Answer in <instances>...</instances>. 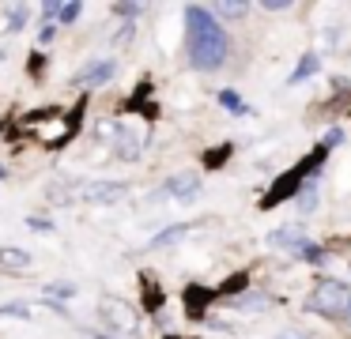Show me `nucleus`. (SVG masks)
Here are the masks:
<instances>
[{
    "mask_svg": "<svg viewBox=\"0 0 351 339\" xmlns=\"http://www.w3.org/2000/svg\"><path fill=\"white\" fill-rule=\"evenodd\" d=\"M27 72H31V75H42V72H46V53H31V60H27Z\"/></svg>",
    "mask_w": 351,
    "mask_h": 339,
    "instance_id": "23",
    "label": "nucleus"
},
{
    "mask_svg": "<svg viewBox=\"0 0 351 339\" xmlns=\"http://www.w3.org/2000/svg\"><path fill=\"white\" fill-rule=\"evenodd\" d=\"M0 313H4V316H27V309L23 305H4Z\"/></svg>",
    "mask_w": 351,
    "mask_h": 339,
    "instance_id": "29",
    "label": "nucleus"
},
{
    "mask_svg": "<svg viewBox=\"0 0 351 339\" xmlns=\"http://www.w3.org/2000/svg\"><path fill=\"white\" fill-rule=\"evenodd\" d=\"M49 294H64V298H72V294H76V286H49Z\"/></svg>",
    "mask_w": 351,
    "mask_h": 339,
    "instance_id": "30",
    "label": "nucleus"
},
{
    "mask_svg": "<svg viewBox=\"0 0 351 339\" xmlns=\"http://www.w3.org/2000/svg\"><path fill=\"white\" fill-rule=\"evenodd\" d=\"M182 298H185V316H189V321H204L208 305L215 301V290L212 286H200V283H189Z\"/></svg>",
    "mask_w": 351,
    "mask_h": 339,
    "instance_id": "5",
    "label": "nucleus"
},
{
    "mask_svg": "<svg viewBox=\"0 0 351 339\" xmlns=\"http://www.w3.org/2000/svg\"><path fill=\"white\" fill-rule=\"evenodd\" d=\"M317 68H321V57H317V53H306V57H302V64H298L295 72H291V83H302L306 75H313Z\"/></svg>",
    "mask_w": 351,
    "mask_h": 339,
    "instance_id": "18",
    "label": "nucleus"
},
{
    "mask_svg": "<svg viewBox=\"0 0 351 339\" xmlns=\"http://www.w3.org/2000/svg\"><path fill=\"white\" fill-rule=\"evenodd\" d=\"M114 72H117L114 60H99V64L91 60V64H87L84 72H80L76 79H72V83H76V87H102V83L114 79Z\"/></svg>",
    "mask_w": 351,
    "mask_h": 339,
    "instance_id": "8",
    "label": "nucleus"
},
{
    "mask_svg": "<svg viewBox=\"0 0 351 339\" xmlns=\"http://www.w3.org/2000/svg\"><path fill=\"white\" fill-rule=\"evenodd\" d=\"M99 316H102V324H106L110 331H136V309L132 305H125L121 298H102L99 301Z\"/></svg>",
    "mask_w": 351,
    "mask_h": 339,
    "instance_id": "4",
    "label": "nucleus"
},
{
    "mask_svg": "<svg viewBox=\"0 0 351 339\" xmlns=\"http://www.w3.org/2000/svg\"><path fill=\"white\" fill-rule=\"evenodd\" d=\"M219 105H227V110L238 113V117H245V113H250V105H245L242 98L234 95V90H219Z\"/></svg>",
    "mask_w": 351,
    "mask_h": 339,
    "instance_id": "21",
    "label": "nucleus"
},
{
    "mask_svg": "<svg viewBox=\"0 0 351 339\" xmlns=\"http://www.w3.org/2000/svg\"><path fill=\"white\" fill-rule=\"evenodd\" d=\"M57 15H61V0H49V4H42V19L53 23Z\"/></svg>",
    "mask_w": 351,
    "mask_h": 339,
    "instance_id": "24",
    "label": "nucleus"
},
{
    "mask_svg": "<svg viewBox=\"0 0 351 339\" xmlns=\"http://www.w3.org/2000/svg\"><path fill=\"white\" fill-rule=\"evenodd\" d=\"M57 27H61V23H46V27H42V42H53V38H57Z\"/></svg>",
    "mask_w": 351,
    "mask_h": 339,
    "instance_id": "28",
    "label": "nucleus"
},
{
    "mask_svg": "<svg viewBox=\"0 0 351 339\" xmlns=\"http://www.w3.org/2000/svg\"><path fill=\"white\" fill-rule=\"evenodd\" d=\"M268 305H272V301H268L265 294H238L234 298V309H250V313L253 309H268Z\"/></svg>",
    "mask_w": 351,
    "mask_h": 339,
    "instance_id": "20",
    "label": "nucleus"
},
{
    "mask_svg": "<svg viewBox=\"0 0 351 339\" xmlns=\"http://www.w3.org/2000/svg\"><path fill=\"white\" fill-rule=\"evenodd\" d=\"M114 12L117 15H129V19H132V15H140V4H114Z\"/></svg>",
    "mask_w": 351,
    "mask_h": 339,
    "instance_id": "27",
    "label": "nucleus"
},
{
    "mask_svg": "<svg viewBox=\"0 0 351 339\" xmlns=\"http://www.w3.org/2000/svg\"><path fill=\"white\" fill-rule=\"evenodd\" d=\"M27 15H31V8H27V4H12V8H8V15H4V27H8L12 34H16V30H23V27H27Z\"/></svg>",
    "mask_w": 351,
    "mask_h": 339,
    "instance_id": "17",
    "label": "nucleus"
},
{
    "mask_svg": "<svg viewBox=\"0 0 351 339\" xmlns=\"http://www.w3.org/2000/svg\"><path fill=\"white\" fill-rule=\"evenodd\" d=\"M193 230V223H178V226H167L162 234H155V241H152V249H167V245H174V241H182L185 234Z\"/></svg>",
    "mask_w": 351,
    "mask_h": 339,
    "instance_id": "14",
    "label": "nucleus"
},
{
    "mask_svg": "<svg viewBox=\"0 0 351 339\" xmlns=\"http://www.w3.org/2000/svg\"><path fill=\"white\" fill-rule=\"evenodd\" d=\"M95 339H110V336H95Z\"/></svg>",
    "mask_w": 351,
    "mask_h": 339,
    "instance_id": "33",
    "label": "nucleus"
},
{
    "mask_svg": "<svg viewBox=\"0 0 351 339\" xmlns=\"http://www.w3.org/2000/svg\"><path fill=\"white\" fill-rule=\"evenodd\" d=\"M125 192H129L125 181H91V185H84V196L91 203H117Z\"/></svg>",
    "mask_w": 351,
    "mask_h": 339,
    "instance_id": "7",
    "label": "nucleus"
},
{
    "mask_svg": "<svg viewBox=\"0 0 351 339\" xmlns=\"http://www.w3.org/2000/svg\"><path fill=\"white\" fill-rule=\"evenodd\" d=\"M4 177H8V170H4V166H0V181H4Z\"/></svg>",
    "mask_w": 351,
    "mask_h": 339,
    "instance_id": "31",
    "label": "nucleus"
},
{
    "mask_svg": "<svg viewBox=\"0 0 351 339\" xmlns=\"http://www.w3.org/2000/svg\"><path fill=\"white\" fill-rule=\"evenodd\" d=\"M185 49H189V64L197 72H215V68L227 64L230 38L204 4L185 8Z\"/></svg>",
    "mask_w": 351,
    "mask_h": 339,
    "instance_id": "1",
    "label": "nucleus"
},
{
    "mask_svg": "<svg viewBox=\"0 0 351 339\" xmlns=\"http://www.w3.org/2000/svg\"><path fill=\"white\" fill-rule=\"evenodd\" d=\"M4 128H8V121H0V132H4Z\"/></svg>",
    "mask_w": 351,
    "mask_h": 339,
    "instance_id": "32",
    "label": "nucleus"
},
{
    "mask_svg": "<svg viewBox=\"0 0 351 339\" xmlns=\"http://www.w3.org/2000/svg\"><path fill=\"white\" fill-rule=\"evenodd\" d=\"M328 143H317V147L310 151L306 158H298L295 166H291L287 173H280V177L272 181V188H268L265 196H261V211H272V208H280L283 200H295L298 192H302V185L306 181H313V173L325 166V158H328Z\"/></svg>",
    "mask_w": 351,
    "mask_h": 339,
    "instance_id": "2",
    "label": "nucleus"
},
{
    "mask_svg": "<svg viewBox=\"0 0 351 339\" xmlns=\"http://www.w3.org/2000/svg\"><path fill=\"white\" fill-rule=\"evenodd\" d=\"M261 8H265V12H287V0H265V4H261Z\"/></svg>",
    "mask_w": 351,
    "mask_h": 339,
    "instance_id": "25",
    "label": "nucleus"
},
{
    "mask_svg": "<svg viewBox=\"0 0 351 339\" xmlns=\"http://www.w3.org/2000/svg\"><path fill=\"white\" fill-rule=\"evenodd\" d=\"M140 286H144V309H147V313H159V309H162V301H167L162 286L155 283L152 275H140Z\"/></svg>",
    "mask_w": 351,
    "mask_h": 339,
    "instance_id": "12",
    "label": "nucleus"
},
{
    "mask_svg": "<svg viewBox=\"0 0 351 339\" xmlns=\"http://www.w3.org/2000/svg\"><path fill=\"white\" fill-rule=\"evenodd\" d=\"M348 321H351V313H348Z\"/></svg>",
    "mask_w": 351,
    "mask_h": 339,
    "instance_id": "36",
    "label": "nucleus"
},
{
    "mask_svg": "<svg viewBox=\"0 0 351 339\" xmlns=\"http://www.w3.org/2000/svg\"><path fill=\"white\" fill-rule=\"evenodd\" d=\"M0 268L27 271V268H31V253H23V249H12V245H0Z\"/></svg>",
    "mask_w": 351,
    "mask_h": 339,
    "instance_id": "13",
    "label": "nucleus"
},
{
    "mask_svg": "<svg viewBox=\"0 0 351 339\" xmlns=\"http://www.w3.org/2000/svg\"><path fill=\"white\" fill-rule=\"evenodd\" d=\"M208 12H212V15H223V19H242V15L250 12V4H245V0H234V4H230V0H223V4L208 8Z\"/></svg>",
    "mask_w": 351,
    "mask_h": 339,
    "instance_id": "16",
    "label": "nucleus"
},
{
    "mask_svg": "<svg viewBox=\"0 0 351 339\" xmlns=\"http://www.w3.org/2000/svg\"><path fill=\"white\" fill-rule=\"evenodd\" d=\"M80 12H84V4H80V0H72V4H61V15H57V19H61V27H72V23L80 19Z\"/></svg>",
    "mask_w": 351,
    "mask_h": 339,
    "instance_id": "22",
    "label": "nucleus"
},
{
    "mask_svg": "<svg viewBox=\"0 0 351 339\" xmlns=\"http://www.w3.org/2000/svg\"><path fill=\"white\" fill-rule=\"evenodd\" d=\"M306 309L325 321H348L351 313V286L340 283V279H317L306 298Z\"/></svg>",
    "mask_w": 351,
    "mask_h": 339,
    "instance_id": "3",
    "label": "nucleus"
},
{
    "mask_svg": "<svg viewBox=\"0 0 351 339\" xmlns=\"http://www.w3.org/2000/svg\"><path fill=\"white\" fill-rule=\"evenodd\" d=\"M230 155H234V143H219L215 151H208V155H204V166H208V170H219Z\"/></svg>",
    "mask_w": 351,
    "mask_h": 339,
    "instance_id": "19",
    "label": "nucleus"
},
{
    "mask_svg": "<svg viewBox=\"0 0 351 339\" xmlns=\"http://www.w3.org/2000/svg\"><path fill=\"white\" fill-rule=\"evenodd\" d=\"M268 241H272L276 249H287V253H295V256H302L306 249H310V241L302 238V230H291V226L272 230V234H268Z\"/></svg>",
    "mask_w": 351,
    "mask_h": 339,
    "instance_id": "9",
    "label": "nucleus"
},
{
    "mask_svg": "<svg viewBox=\"0 0 351 339\" xmlns=\"http://www.w3.org/2000/svg\"><path fill=\"white\" fill-rule=\"evenodd\" d=\"M245 283H250V275L238 271V275H230L223 286H215V298H234V294H245Z\"/></svg>",
    "mask_w": 351,
    "mask_h": 339,
    "instance_id": "15",
    "label": "nucleus"
},
{
    "mask_svg": "<svg viewBox=\"0 0 351 339\" xmlns=\"http://www.w3.org/2000/svg\"><path fill=\"white\" fill-rule=\"evenodd\" d=\"M0 57H4V53H0Z\"/></svg>",
    "mask_w": 351,
    "mask_h": 339,
    "instance_id": "37",
    "label": "nucleus"
},
{
    "mask_svg": "<svg viewBox=\"0 0 351 339\" xmlns=\"http://www.w3.org/2000/svg\"><path fill=\"white\" fill-rule=\"evenodd\" d=\"M162 192L178 196V200H193V196L200 192V177H197V173H174V177H167Z\"/></svg>",
    "mask_w": 351,
    "mask_h": 339,
    "instance_id": "10",
    "label": "nucleus"
},
{
    "mask_svg": "<svg viewBox=\"0 0 351 339\" xmlns=\"http://www.w3.org/2000/svg\"><path fill=\"white\" fill-rule=\"evenodd\" d=\"M152 79H140L136 83V90H132V95L129 98H125V102H121V113H144V117L147 121H155V117H159V105H155V102H147V95H152Z\"/></svg>",
    "mask_w": 351,
    "mask_h": 339,
    "instance_id": "6",
    "label": "nucleus"
},
{
    "mask_svg": "<svg viewBox=\"0 0 351 339\" xmlns=\"http://www.w3.org/2000/svg\"><path fill=\"white\" fill-rule=\"evenodd\" d=\"M280 339H295V336H280Z\"/></svg>",
    "mask_w": 351,
    "mask_h": 339,
    "instance_id": "34",
    "label": "nucleus"
},
{
    "mask_svg": "<svg viewBox=\"0 0 351 339\" xmlns=\"http://www.w3.org/2000/svg\"><path fill=\"white\" fill-rule=\"evenodd\" d=\"M114 155H117V158H125V162H132V158H140V140L129 132V128H117Z\"/></svg>",
    "mask_w": 351,
    "mask_h": 339,
    "instance_id": "11",
    "label": "nucleus"
},
{
    "mask_svg": "<svg viewBox=\"0 0 351 339\" xmlns=\"http://www.w3.org/2000/svg\"><path fill=\"white\" fill-rule=\"evenodd\" d=\"M167 339H178V336H167Z\"/></svg>",
    "mask_w": 351,
    "mask_h": 339,
    "instance_id": "35",
    "label": "nucleus"
},
{
    "mask_svg": "<svg viewBox=\"0 0 351 339\" xmlns=\"http://www.w3.org/2000/svg\"><path fill=\"white\" fill-rule=\"evenodd\" d=\"M27 226H31V230H53V223H49V218H27Z\"/></svg>",
    "mask_w": 351,
    "mask_h": 339,
    "instance_id": "26",
    "label": "nucleus"
}]
</instances>
